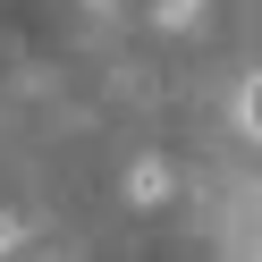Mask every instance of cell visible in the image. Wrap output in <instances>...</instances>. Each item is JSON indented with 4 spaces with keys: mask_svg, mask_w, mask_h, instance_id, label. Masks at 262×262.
Returning <instances> with one entry per match:
<instances>
[{
    "mask_svg": "<svg viewBox=\"0 0 262 262\" xmlns=\"http://www.w3.org/2000/svg\"><path fill=\"white\" fill-rule=\"evenodd\" d=\"M127 194H136V203H161V194H169V169H161V161H144V169H136V186H127Z\"/></svg>",
    "mask_w": 262,
    "mask_h": 262,
    "instance_id": "obj_1",
    "label": "cell"
},
{
    "mask_svg": "<svg viewBox=\"0 0 262 262\" xmlns=\"http://www.w3.org/2000/svg\"><path fill=\"white\" fill-rule=\"evenodd\" d=\"M17 237H26V220H17V211H0V254H9Z\"/></svg>",
    "mask_w": 262,
    "mask_h": 262,
    "instance_id": "obj_2",
    "label": "cell"
}]
</instances>
